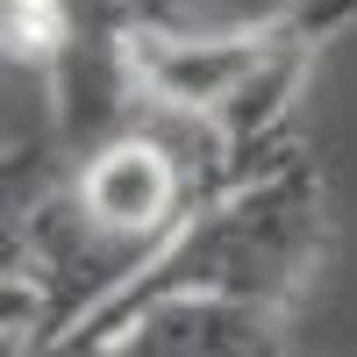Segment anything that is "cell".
I'll use <instances>...</instances> for the list:
<instances>
[{"label":"cell","mask_w":357,"mask_h":357,"mask_svg":"<svg viewBox=\"0 0 357 357\" xmlns=\"http://www.w3.org/2000/svg\"><path fill=\"white\" fill-rule=\"evenodd\" d=\"M321 243H329L321 178H314V165L301 151H279L250 178L207 193L100 307H86L72 321V336L57 350H93L100 357L107 336L122 329L143 301H158V293H236V301H264V307L293 314L301 286L321 264Z\"/></svg>","instance_id":"6da1fadb"},{"label":"cell","mask_w":357,"mask_h":357,"mask_svg":"<svg viewBox=\"0 0 357 357\" xmlns=\"http://www.w3.org/2000/svg\"><path fill=\"white\" fill-rule=\"evenodd\" d=\"M50 129H57V151L72 165L86 151H100L107 136L136 129L151 86L136 72V8L129 0H72L65 8V36H57L50 65Z\"/></svg>","instance_id":"7a4b0ae2"},{"label":"cell","mask_w":357,"mask_h":357,"mask_svg":"<svg viewBox=\"0 0 357 357\" xmlns=\"http://www.w3.org/2000/svg\"><path fill=\"white\" fill-rule=\"evenodd\" d=\"M72 186H79L86 222H93L100 236H114V243L143 250V257H151L165 236L207 200V186L193 178V165L178 158L158 129L107 136L100 151H86L72 165Z\"/></svg>","instance_id":"3957f363"},{"label":"cell","mask_w":357,"mask_h":357,"mask_svg":"<svg viewBox=\"0 0 357 357\" xmlns=\"http://www.w3.org/2000/svg\"><path fill=\"white\" fill-rule=\"evenodd\" d=\"M286 350V307L236 293H158L143 301L100 357H272Z\"/></svg>","instance_id":"277c9868"},{"label":"cell","mask_w":357,"mask_h":357,"mask_svg":"<svg viewBox=\"0 0 357 357\" xmlns=\"http://www.w3.org/2000/svg\"><path fill=\"white\" fill-rule=\"evenodd\" d=\"M279 43V15L250 29H178V22H136V72L151 100L215 114Z\"/></svg>","instance_id":"5b68a950"},{"label":"cell","mask_w":357,"mask_h":357,"mask_svg":"<svg viewBox=\"0 0 357 357\" xmlns=\"http://www.w3.org/2000/svg\"><path fill=\"white\" fill-rule=\"evenodd\" d=\"M279 22H286L301 43H329V36H343V29L357 22V0H293Z\"/></svg>","instance_id":"8992f818"},{"label":"cell","mask_w":357,"mask_h":357,"mask_svg":"<svg viewBox=\"0 0 357 357\" xmlns=\"http://www.w3.org/2000/svg\"><path fill=\"white\" fill-rule=\"evenodd\" d=\"M136 22H178V0H129Z\"/></svg>","instance_id":"52a82bcc"},{"label":"cell","mask_w":357,"mask_h":357,"mask_svg":"<svg viewBox=\"0 0 357 357\" xmlns=\"http://www.w3.org/2000/svg\"><path fill=\"white\" fill-rule=\"evenodd\" d=\"M15 8H65V0H15Z\"/></svg>","instance_id":"ba28073f"}]
</instances>
